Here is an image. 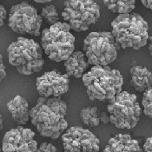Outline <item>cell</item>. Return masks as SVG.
<instances>
[{
  "mask_svg": "<svg viewBox=\"0 0 152 152\" xmlns=\"http://www.w3.org/2000/svg\"><path fill=\"white\" fill-rule=\"evenodd\" d=\"M66 112L67 104L61 97L40 96L31 110V121L42 137L55 140L68 129Z\"/></svg>",
  "mask_w": 152,
  "mask_h": 152,
  "instance_id": "obj_1",
  "label": "cell"
},
{
  "mask_svg": "<svg viewBox=\"0 0 152 152\" xmlns=\"http://www.w3.org/2000/svg\"><path fill=\"white\" fill-rule=\"evenodd\" d=\"M90 100L110 102L122 92L121 73L110 66H92L82 77Z\"/></svg>",
  "mask_w": 152,
  "mask_h": 152,
  "instance_id": "obj_2",
  "label": "cell"
},
{
  "mask_svg": "<svg viewBox=\"0 0 152 152\" xmlns=\"http://www.w3.org/2000/svg\"><path fill=\"white\" fill-rule=\"evenodd\" d=\"M111 27L116 43L123 49L139 50L146 45L150 37L148 23L135 12L117 15Z\"/></svg>",
  "mask_w": 152,
  "mask_h": 152,
  "instance_id": "obj_3",
  "label": "cell"
},
{
  "mask_svg": "<svg viewBox=\"0 0 152 152\" xmlns=\"http://www.w3.org/2000/svg\"><path fill=\"white\" fill-rule=\"evenodd\" d=\"M44 50L33 39L18 37L7 48L9 63L24 76L37 73L44 67Z\"/></svg>",
  "mask_w": 152,
  "mask_h": 152,
  "instance_id": "obj_4",
  "label": "cell"
},
{
  "mask_svg": "<svg viewBox=\"0 0 152 152\" xmlns=\"http://www.w3.org/2000/svg\"><path fill=\"white\" fill-rule=\"evenodd\" d=\"M41 47L48 58L57 63L64 62L75 51V37L65 22L45 28L41 33Z\"/></svg>",
  "mask_w": 152,
  "mask_h": 152,
  "instance_id": "obj_5",
  "label": "cell"
},
{
  "mask_svg": "<svg viewBox=\"0 0 152 152\" xmlns=\"http://www.w3.org/2000/svg\"><path fill=\"white\" fill-rule=\"evenodd\" d=\"M83 52L92 66H109L117 58L120 47L111 32H91L83 41Z\"/></svg>",
  "mask_w": 152,
  "mask_h": 152,
  "instance_id": "obj_6",
  "label": "cell"
},
{
  "mask_svg": "<svg viewBox=\"0 0 152 152\" xmlns=\"http://www.w3.org/2000/svg\"><path fill=\"white\" fill-rule=\"evenodd\" d=\"M110 123L119 129H133L140 119L141 107L135 94L122 91L108 102Z\"/></svg>",
  "mask_w": 152,
  "mask_h": 152,
  "instance_id": "obj_7",
  "label": "cell"
},
{
  "mask_svg": "<svg viewBox=\"0 0 152 152\" xmlns=\"http://www.w3.org/2000/svg\"><path fill=\"white\" fill-rule=\"evenodd\" d=\"M64 6L62 18L76 32L89 30L100 18V7L92 0H68Z\"/></svg>",
  "mask_w": 152,
  "mask_h": 152,
  "instance_id": "obj_8",
  "label": "cell"
},
{
  "mask_svg": "<svg viewBox=\"0 0 152 152\" xmlns=\"http://www.w3.org/2000/svg\"><path fill=\"white\" fill-rule=\"evenodd\" d=\"M43 18L36 8L27 2L13 5L8 16V24L13 31L22 35L40 36Z\"/></svg>",
  "mask_w": 152,
  "mask_h": 152,
  "instance_id": "obj_9",
  "label": "cell"
},
{
  "mask_svg": "<svg viewBox=\"0 0 152 152\" xmlns=\"http://www.w3.org/2000/svg\"><path fill=\"white\" fill-rule=\"evenodd\" d=\"M64 152H100V141L89 129L70 127L62 135Z\"/></svg>",
  "mask_w": 152,
  "mask_h": 152,
  "instance_id": "obj_10",
  "label": "cell"
},
{
  "mask_svg": "<svg viewBox=\"0 0 152 152\" xmlns=\"http://www.w3.org/2000/svg\"><path fill=\"white\" fill-rule=\"evenodd\" d=\"M37 147L35 132L23 126L7 131L2 141V152H36Z\"/></svg>",
  "mask_w": 152,
  "mask_h": 152,
  "instance_id": "obj_11",
  "label": "cell"
},
{
  "mask_svg": "<svg viewBox=\"0 0 152 152\" xmlns=\"http://www.w3.org/2000/svg\"><path fill=\"white\" fill-rule=\"evenodd\" d=\"M70 86V77L58 70L44 73L36 81V88L41 96L60 97L67 93Z\"/></svg>",
  "mask_w": 152,
  "mask_h": 152,
  "instance_id": "obj_12",
  "label": "cell"
},
{
  "mask_svg": "<svg viewBox=\"0 0 152 152\" xmlns=\"http://www.w3.org/2000/svg\"><path fill=\"white\" fill-rule=\"evenodd\" d=\"M104 152H143V150L131 136L119 134L109 140Z\"/></svg>",
  "mask_w": 152,
  "mask_h": 152,
  "instance_id": "obj_13",
  "label": "cell"
},
{
  "mask_svg": "<svg viewBox=\"0 0 152 152\" xmlns=\"http://www.w3.org/2000/svg\"><path fill=\"white\" fill-rule=\"evenodd\" d=\"M7 109L12 116V120L23 126L31 119V110L29 104L25 98L21 96H16L12 100L7 104Z\"/></svg>",
  "mask_w": 152,
  "mask_h": 152,
  "instance_id": "obj_14",
  "label": "cell"
},
{
  "mask_svg": "<svg viewBox=\"0 0 152 152\" xmlns=\"http://www.w3.org/2000/svg\"><path fill=\"white\" fill-rule=\"evenodd\" d=\"M89 66L90 64L84 52L80 50L74 51L70 58L64 61L65 74L76 78H82L85 74L84 72L89 69Z\"/></svg>",
  "mask_w": 152,
  "mask_h": 152,
  "instance_id": "obj_15",
  "label": "cell"
},
{
  "mask_svg": "<svg viewBox=\"0 0 152 152\" xmlns=\"http://www.w3.org/2000/svg\"><path fill=\"white\" fill-rule=\"evenodd\" d=\"M130 84L139 92H144L152 86V72L146 67L134 65L129 70Z\"/></svg>",
  "mask_w": 152,
  "mask_h": 152,
  "instance_id": "obj_16",
  "label": "cell"
},
{
  "mask_svg": "<svg viewBox=\"0 0 152 152\" xmlns=\"http://www.w3.org/2000/svg\"><path fill=\"white\" fill-rule=\"evenodd\" d=\"M107 8L118 15L129 14L136 8L135 0H104Z\"/></svg>",
  "mask_w": 152,
  "mask_h": 152,
  "instance_id": "obj_17",
  "label": "cell"
},
{
  "mask_svg": "<svg viewBox=\"0 0 152 152\" xmlns=\"http://www.w3.org/2000/svg\"><path fill=\"white\" fill-rule=\"evenodd\" d=\"M100 110L97 107H86L80 111V118L84 124L89 127H96L101 123Z\"/></svg>",
  "mask_w": 152,
  "mask_h": 152,
  "instance_id": "obj_18",
  "label": "cell"
},
{
  "mask_svg": "<svg viewBox=\"0 0 152 152\" xmlns=\"http://www.w3.org/2000/svg\"><path fill=\"white\" fill-rule=\"evenodd\" d=\"M41 17L44 20L46 21L47 23L50 25H54L60 22L58 10L53 4H46L43 7L41 12Z\"/></svg>",
  "mask_w": 152,
  "mask_h": 152,
  "instance_id": "obj_19",
  "label": "cell"
},
{
  "mask_svg": "<svg viewBox=\"0 0 152 152\" xmlns=\"http://www.w3.org/2000/svg\"><path fill=\"white\" fill-rule=\"evenodd\" d=\"M142 106L145 116L152 119V86L143 92L142 98Z\"/></svg>",
  "mask_w": 152,
  "mask_h": 152,
  "instance_id": "obj_20",
  "label": "cell"
},
{
  "mask_svg": "<svg viewBox=\"0 0 152 152\" xmlns=\"http://www.w3.org/2000/svg\"><path fill=\"white\" fill-rule=\"evenodd\" d=\"M36 152H58V151L57 147H55V145H53L52 143L43 142L37 147Z\"/></svg>",
  "mask_w": 152,
  "mask_h": 152,
  "instance_id": "obj_21",
  "label": "cell"
},
{
  "mask_svg": "<svg viewBox=\"0 0 152 152\" xmlns=\"http://www.w3.org/2000/svg\"><path fill=\"white\" fill-rule=\"evenodd\" d=\"M8 13L4 5H0V26L4 25V20L6 19Z\"/></svg>",
  "mask_w": 152,
  "mask_h": 152,
  "instance_id": "obj_22",
  "label": "cell"
},
{
  "mask_svg": "<svg viewBox=\"0 0 152 152\" xmlns=\"http://www.w3.org/2000/svg\"><path fill=\"white\" fill-rule=\"evenodd\" d=\"M143 152H152V137H149L145 141L143 146H142Z\"/></svg>",
  "mask_w": 152,
  "mask_h": 152,
  "instance_id": "obj_23",
  "label": "cell"
},
{
  "mask_svg": "<svg viewBox=\"0 0 152 152\" xmlns=\"http://www.w3.org/2000/svg\"><path fill=\"white\" fill-rule=\"evenodd\" d=\"M6 77V70L3 61V55H0V79L3 80Z\"/></svg>",
  "mask_w": 152,
  "mask_h": 152,
  "instance_id": "obj_24",
  "label": "cell"
},
{
  "mask_svg": "<svg viewBox=\"0 0 152 152\" xmlns=\"http://www.w3.org/2000/svg\"><path fill=\"white\" fill-rule=\"evenodd\" d=\"M100 121L104 124H110V114L108 113V111L101 112V114H100Z\"/></svg>",
  "mask_w": 152,
  "mask_h": 152,
  "instance_id": "obj_25",
  "label": "cell"
},
{
  "mask_svg": "<svg viewBox=\"0 0 152 152\" xmlns=\"http://www.w3.org/2000/svg\"><path fill=\"white\" fill-rule=\"evenodd\" d=\"M141 3L145 8L150 9L152 12V0H142Z\"/></svg>",
  "mask_w": 152,
  "mask_h": 152,
  "instance_id": "obj_26",
  "label": "cell"
},
{
  "mask_svg": "<svg viewBox=\"0 0 152 152\" xmlns=\"http://www.w3.org/2000/svg\"><path fill=\"white\" fill-rule=\"evenodd\" d=\"M148 41L150 42V44H149V50H150L151 56L152 57V36H150V37H149Z\"/></svg>",
  "mask_w": 152,
  "mask_h": 152,
  "instance_id": "obj_27",
  "label": "cell"
},
{
  "mask_svg": "<svg viewBox=\"0 0 152 152\" xmlns=\"http://www.w3.org/2000/svg\"><path fill=\"white\" fill-rule=\"evenodd\" d=\"M36 3H38V4H49V3H51L52 1L51 0H36Z\"/></svg>",
  "mask_w": 152,
  "mask_h": 152,
  "instance_id": "obj_28",
  "label": "cell"
},
{
  "mask_svg": "<svg viewBox=\"0 0 152 152\" xmlns=\"http://www.w3.org/2000/svg\"><path fill=\"white\" fill-rule=\"evenodd\" d=\"M3 124H4V122H3V117L2 115L0 116V125H1V129H3Z\"/></svg>",
  "mask_w": 152,
  "mask_h": 152,
  "instance_id": "obj_29",
  "label": "cell"
}]
</instances>
